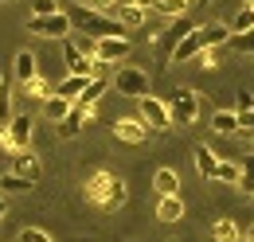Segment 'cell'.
<instances>
[{"label": "cell", "instance_id": "cell-1", "mask_svg": "<svg viewBox=\"0 0 254 242\" xmlns=\"http://www.w3.org/2000/svg\"><path fill=\"white\" fill-rule=\"evenodd\" d=\"M86 199L102 207V211H118L122 203H126V180L122 176H114V172H94L90 180H86Z\"/></svg>", "mask_w": 254, "mask_h": 242}, {"label": "cell", "instance_id": "cell-2", "mask_svg": "<svg viewBox=\"0 0 254 242\" xmlns=\"http://www.w3.org/2000/svg\"><path fill=\"white\" fill-rule=\"evenodd\" d=\"M66 20H70L78 31H86L90 39H102V35H126L122 20H106V12H98V8H90V4H70V8H66Z\"/></svg>", "mask_w": 254, "mask_h": 242}, {"label": "cell", "instance_id": "cell-3", "mask_svg": "<svg viewBox=\"0 0 254 242\" xmlns=\"http://www.w3.org/2000/svg\"><path fill=\"white\" fill-rule=\"evenodd\" d=\"M114 90L122 94V98H145V94H153V78L141 66H122L114 74Z\"/></svg>", "mask_w": 254, "mask_h": 242}, {"label": "cell", "instance_id": "cell-4", "mask_svg": "<svg viewBox=\"0 0 254 242\" xmlns=\"http://www.w3.org/2000/svg\"><path fill=\"white\" fill-rule=\"evenodd\" d=\"M133 51L129 47L126 35H102V39H94V47L86 51L94 62H102V66H118V62H126V55Z\"/></svg>", "mask_w": 254, "mask_h": 242}, {"label": "cell", "instance_id": "cell-5", "mask_svg": "<svg viewBox=\"0 0 254 242\" xmlns=\"http://www.w3.org/2000/svg\"><path fill=\"white\" fill-rule=\"evenodd\" d=\"M28 31L39 35V39H66V31H70V20H66V12H47V16H32L28 20Z\"/></svg>", "mask_w": 254, "mask_h": 242}, {"label": "cell", "instance_id": "cell-6", "mask_svg": "<svg viewBox=\"0 0 254 242\" xmlns=\"http://www.w3.org/2000/svg\"><path fill=\"white\" fill-rule=\"evenodd\" d=\"M137 106H141V121H145L149 129L164 133V129L172 125V110H168V102H160V98H153V94H145V98H137Z\"/></svg>", "mask_w": 254, "mask_h": 242}, {"label": "cell", "instance_id": "cell-7", "mask_svg": "<svg viewBox=\"0 0 254 242\" xmlns=\"http://www.w3.org/2000/svg\"><path fill=\"white\" fill-rule=\"evenodd\" d=\"M168 110H172V125H191L199 118V94L195 90H176L168 98Z\"/></svg>", "mask_w": 254, "mask_h": 242}, {"label": "cell", "instance_id": "cell-8", "mask_svg": "<svg viewBox=\"0 0 254 242\" xmlns=\"http://www.w3.org/2000/svg\"><path fill=\"white\" fill-rule=\"evenodd\" d=\"M199 51H203V35H199V24H195V28H191L188 35H184V39H180V43L168 51V62H172V66H180V62L195 59Z\"/></svg>", "mask_w": 254, "mask_h": 242}, {"label": "cell", "instance_id": "cell-9", "mask_svg": "<svg viewBox=\"0 0 254 242\" xmlns=\"http://www.w3.org/2000/svg\"><path fill=\"white\" fill-rule=\"evenodd\" d=\"M4 129H8V137H12V149L24 152L28 145H32V129H35V121H32V114H12V121H8Z\"/></svg>", "mask_w": 254, "mask_h": 242}, {"label": "cell", "instance_id": "cell-10", "mask_svg": "<svg viewBox=\"0 0 254 242\" xmlns=\"http://www.w3.org/2000/svg\"><path fill=\"white\" fill-rule=\"evenodd\" d=\"M63 59H66V74H98V66H102L74 43H63Z\"/></svg>", "mask_w": 254, "mask_h": 242}, {"label": "cell", "instance_id": "cell-11", "mask_svg": "<svg viewBox=\"0 0 254 242\" xmlns=\"http://www.w3.org/2000/svg\"><path fill=\"white\" fill-rule=\"evenodd\" d=\"M149 133H153V129H149L141 118H122V121H114V137H118V141H126V145H141Z\"/></svg>", "mask_w": 254, "mask_h": 242}, {"label": "cell", "instance_id": "cell-12", "mask_svg": "<svg viewBox=\"0 0 254 242\" xmlns=\"http://www.w3.org/2000/svg\"><path fill=\"white\" fill-rule=\"evenodd\" d=\"M235 118H239V133L254 137V98L247 90H239V98H235Z\"/></svg>", "mask_w": 254, "mask_h": 242}, {"label": "cell", "instance_id": "cell-13", "mask_svg": "<svg viewBox=\"0 0 254 242\" xmlns=\"http://www.w3.org/2000/svg\"><path fill=\"white\" fill-rule=\"evenodd\" d=\"M86 121H90V110H86V106H78V102H70V110H66V118L59 121V133H63V137H78Z\"/></svg>", "mask_w": 254, "mask_h": 242}, {"label": "cell", "instance_id": "cell-14", "mask_svg": "<svg viewBox=\"0 0 254 242\" xmlns=\"http://www.w3.org/2000/svg\"><path fill=\"white\" fill-rule=\"evenodd\" d=\"M199 35H203V51H207V47H227L231 28L219 24V20H207V24H199Z\"/></svg>", "mask_w": 254, "mask_h": 242}, {"label": "cell", "instance_id": "cell-15", "mask_svg": "<svg viewBox=\"0 0 254 242\" xmlns=\"http://www.w3.org/2000/svg\"><path fill=\"white\" fill-rule=\"evenodd\" d=\"M157 219L160 223H180V219H184V199H180V195H160L157 199Z\"/></svg>", "mask_w": 254, "mask_h": 242}, {"label": "cell", "instance_id": "cell-16", "mask_svg": "<svg viewBox=\"0 0 254 242\" xmlns=\"http://www.w3.org/2000/svg\"><path fill=\"white\" fill-rule=\"evenodd\" d=\"M195 168H199L203 180H215V172H219V156L211 152V145H195Z\"/></svg>", "mask_w": 254, "mask_h": 242}, {"label": "cell", "instance_id": "cell-17", "mask_svg": "<svg viewBox=\"0 0 254 242\" xmlns=\"http://www.w3.org/2000/svg\"><path fill=\"white\" fill-rule=\"evenodd\" d=\"M191 28H195V20H184V16H176V20L168 24V31L160 35V43H164V51H172V47H176V43H180V39H184V35H188Z\"/></svg>", "mask_w": 254, "mask_h": 242}, {"label": "cell", "instance_id": "cell-18", "mask_svg": "<svg viewBox=\"0 0 254 242\" xmlns=\"http://www.w3.org/2000/svg\"><path fill=\"white\" fill-rule=\"evenodd\" d=\"M153 187H157V195H180V176H176L172 168H157Z\"/></svg>", "mask_w": 254, "mask_h": 242}, {"label": "cell", "instance_id": "cell-19", "mask_svg": "<svg viewBox=\"0 0 254 242\" xmlns=\"http://www.w3.org/2000/svg\"><path fill=\"white\" fill-rule=\"evenodd\" d=\"M114 12H118V20H122V28H141V24H145V12H149V8H137V4L122 0V4L114 8Z\"/></svg>", "mask_w": 254, "mask_h": 242}, {"label": "cell", "instance_id": "cell-20", "mask_svg": "<svg viewBox=\"0 0 254 242\" xmlns=\"http://www.w3.org/2000/svg\"><path fill=\"white\" fill-rule=\"evenodd\" d=\"M90 78H94V74H66L63 82H59V86H55V94H63L66 102H74V98H78V94H82V86H86V82H90Z\"/></svg>", "mask_w": 254, "mask_h": 242}, {"label": "cell", "instance_id": "cell-21", "mask_svg": "<svg viewBox=\"0 0 254 242\" xmlns=\"http://www.w3.org/2000/svg\"><path fill=\"white\" fill-rule=\"evenodd\" d=\"M12 172H20V176H28V180H39V176H43V164H39V156H32V152L24 149L16 156V168H12Z\"/></svg>", "mask_w": 254, "mask_h": 242}, {"label": "cell", "instance_id": "cell-22", "mask_svg": "<svg viewBox=\"0 0 254 242\" xmlns=\"http://www.w3.org/2000/svg\"><path fill=\"white\" fill-rule=\"evenodd\" d=\"M35 180H28V176H20V172H8V176H0V191L4 195H20V191H32Z\"/></svg>", "mask_w": 254, "mask_h": 242}, {"label": "cell", "instance_id": "cell-23", "mask_svg": "<svg viewBox=\"0 0 254 242\" xmlns=\"http://www.w3.org/2000/svg\"><path fill=\"white\" fill-rule=\"evenodd\" d=\"M102 94H106V82H102V78H90V82H86V86H82V94H78V98H74V102H78V106H86V110H94L98 106V98H102Z\"/></svg>", "mask_w": 254, "mask_h": 242}, {"label": "cell", "instance_id": "cell-24", "mask_svg": "<svg viewBox=\"0 0 254 242\" xmlns=\"http://www.w3.org/2000/svg\"><path fill=\"white\" fill-rule=\"evenodd\" d=\"M211 129H215L219 137H231V133H239V118H235V110H219V114L211 118Z\"/></svg>", "mask_w": 254, "mask_h": 242}, {"label": "cell", "instance_id": "cell-25", "mask_svg": "<svg viewBox=\"0 0 254 242\" xmlns=\"http://www.w3.org/2000/svg\"><path fill=\"white\" fill-rule=\"evenodd\" d=\"M66 110H70V102H66L63 94H51V98H43V114L55 121V125H59V121L66 118Z\"/></svg>", "mask_w": 254, "mask_h": 242}, {"label": "cell", "instance_id": "cell-26", "mask_svg": "<svg viewBox=\"0 0 254 242\" xmlns=\"http://www.w3.org/2000/svg\"><path fill=\"white\" fill-rule=\"evenodd\" d=\"M227 47H231V51H243V55H254V28H247V31H231Z\"/></svg>", "mask_w": 254, "mask_h": 242}, {"label": "cell", "instance_id": "cell-27", "mask_svg": "<svg viewBox=\"0 0 254 242\" xmlns=\"http://www.w3.org/2000/svg\"><path fill=\"white\" fill-rule=\"evenodd\" d=\"M12 70H16V78H20V82H28V78L35 74V55H32V51H16Z\"/></svg>", "mask_w": 254, "mask_h": 242}, {"label": "cell", "instance_id": "cell-28", "mask_svg": "<svg viewBox=\"0 0 254 242\" xmlns=\"http://www.w3.org/2000/svg\"><path fill=\"white\" fill-rule=\"evenodd\" d=\"M231 31H247V28H254V0H247L239 12H235V20L227 24Z\"/></svg>", "mask_w": 254, "mask_h": 242}, {"label": "cell", "instance_id": "cell-29", "mask_svg": "<svg viewBox=\"0 0 254 242\" xmlns=\"http://www.w3.org/2000/svg\"><path fill=\"white\" fill-rule=\"evenodd\" d=\"M24 90H28V98H39V102H43V98H51V94H55V86H51L47 78H39V74H32V78L24 82Z\"/></svg>", "mask_w": 254, "mask_h": 242}, {"label": "cell", "instance_id": "cell-30", "mask_svg": "<svg viewBox=\"0 0 254 242\" xmlns=\"http://www.w3.org/2000/svg\"><path fill=\"white\" fill-rule=\"evenodd\" d=\"M235 187H239L243 195H251V199H254V152L243 160V176H239V183H235Z\"/></svg>", "mask_w": 254, "mask_h": 242}, {"label": "cell", "instance_id": "cell-31", "mask_svg": "<svg viewBox=\"0 0 254 242\" xmlns=\"http://www.w3.org/2000/svg\"><path fill=\"white\" fill-rule=\"evenodd\" d=\"M211 235H215V242H235V239H243V231H239V223H231V219H219Z\"/></svg>", "mask_w": 254, "mask_h": 242}, {"label": "cell", "instance_id": "cell-32", "mask_svg": "<svg viewBox=\"0 0 254 242\" xmlns=\"http://www.w3.org/2000/svg\"><path fill=\"white\" fill-rule=\"evenodd\" d=\"M239 176H243V164L219 160V172H215V180H219V183H239Z\"/></svg>", "mask_w": 254, "mask_h": 242}, {"label": "cell", "instance_id": "cell-33", "mask_svg": "<svg viewBox=\"0 0 254 242\" xmlns=\"http://www.w3.org/2000/svg\"><path fill=\"white\" fill-rule=\"evenodd\" d=\"M160 16H188V0H153Z\"/></svg>", "mask_w": 254, "mask_h": 242}, {"label": "cell", "instance_id": "cell-34", "mask_svg": "<svg viewBox=\"0 0 254 242\" xmlns=\"http://www.w3.org/2000/svg\"><path fill=\"white\" fill-rule=\"evenodd\" d=\"M8 121H12V90L0 78V125H8Z\"/></svg>", "mask_w": 254, "mask_h": 242}, {"label": "cell", "instance_id": "cell-35", "mask_svg": "<svg viewBox=\"0 0 254 242\" xmlns=\"http://www.w3.org/2000/svg\"><path fill=\"white\" fill-rule=\"evenodd\" d=\"M16 242H51V235L39 231V227H24V231L16 235Z\"/></svg>", "mask_w": 254, "mask_h": 242}, {"label": "cell", "instance_id": "cell-36", "mask_svg": "<svg viewBox=\"0 0 254 242\" xmlns=\"http://www.w3.org/2000/svg\"><path fill=\"white\" fill-rule=\"evenodd\" d=\"M47 12H59L55 0H32V16H47Z\"/></svg>", "mask_w": 254, "mask_h": 242}, {"label": "cell", "instance_id": "cell-37", "mask_svg": "<svg viewBox=\"0 0 254 242\" xmlns=\"http://www.w3.org/2000/svg\"><path fill=\"white\" fill-rule=\"evenodd\" d=\"M86 4H90V8H98V12H114L122 0H86Z\"/></svg>", "mask_w": 254, "mask_h": 242}, {"label": "cell", "instance_id": "cell-38", "mask_svg": "<svg viewBox=\"0 0 254 242\" xmlns=\"http://www.w3.org/2000/svg\"><path fill=\"white\" fill-rule=\"evenodd\" d=\"M0 149H8V152H16V149H12V137H8V129H4V125H0Z\"/></svg>", "mask_w": 254, "mask_h": 242}, {"label": "cell", "instance_id": "cell-39", "mask_svg": "<svg viewBox=\"0 0 254 242\" xmlns=\"http://www.w3.org/2000/svg\"><path fill=\"white\" fill-rule=\"evenodd\" d=\"M243 239H247V242H254V223L247 227V231H243Z\"/></svg>", "mask_w": 254, "mask_h": 242}, {"label": "cell", "instance_id": "cell-40", "mask_svg": "<svg viewBox=\"0 0 254 242\" xmlns=\"http://www.w3.org/2000/svg\"><path fill=\"white\" fill-rule=\"evenodd\" d=\"M129 4H137V8H153V0H129Z\"/></svg>", "mask_w": 254, "mask_h": 242}, {"label": "cell", "instance_id": "cell-41", "mask_svg": "<svg viewBox=\"0 0 254 242\" xmlns=\"http://www.w3.org/2000/svg\"><path fill=\"white\" fill-rule=\"evenodd\" d=\"M8 215V203H4V191H0V219Z\"/></svg>", "mask_w": 254, "mask_h": 242}, {"label": "cell", "instance_id": "cell-42", "mask_svg": "<svg viewBox=\"0 0 254 242\" xmlns=\"http://www.w3.org/2000/svg\"><path fill=\"white\" fill-rule=\"evenodd\" d=\"M235 242H247V239H235Z\"/></svg>", "mask_w": 254, "mask_h": 242}, {"label": "cell", "instance_id": "cell-43", "mask_svg": "<svg viewBox=\"0 0 254 242\" xmlns=\"http://www.w3.org/2000/svg\"><path fill=\"white\" fill-rule=\"evenodd\" d=\"M199 4H207V0H199Z\"/></svg>", "mask_w": 254, "mask_h": 242}, {"label": "cell", "instance_id": "cell-44", "mask_svg": "<svg viewBox=\"0 0 254 242\" xmlns=\"http://www.w3.org/2000/svg\"><path fill=\"white\" fill-rule=\"evenodd\" d=\"M0 4H4V0H0Z\"/></svg>", "mask_w": 254, "mask_h": 242}]
</instances>
